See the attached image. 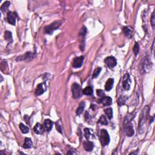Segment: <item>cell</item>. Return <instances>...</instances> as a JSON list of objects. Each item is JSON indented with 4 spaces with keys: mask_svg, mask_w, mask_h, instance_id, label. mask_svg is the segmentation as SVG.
Masks as SVG:
<instances>
[{
    "mask_svg": "<svg viewBox=\"0 0 155 155\" xmlns=\"http://www.w3.org/2000/svg\"><path fill=\"white\" fill-rule=\"evenodd\" d=\"M4 38L7 41L9 42L10 43H12L13 39H12V32L10 31H6L4 33Z\"/></svg>",
    "mask_w": 155,
    "mask_h": 155,
    "instance_id": "obj_21",
    "label": "cell"
},
{
    "mask_svg": "<svg viewBox=\"0 0 155 155\" xmlns=\"http://www.w3.org/2000/svg\"><path fill=\"white\" fill-rule=\"evenodd\" d=\"M151 68V61H150L148 57L144 58L142 61L141 65V72L142 73H147L150 71Z\"/></svg>",
    "mask_w": 155,
    "mask_h": 155,
    "instance_id": "obj_4",
    "label": "cell"
},
{
    "mask_svg": "<svg viewBox=\"0 0 155 155\" xmlns=\"http://www.w3.org/2000/svg\"><path fill=\"white\" fill-rule=\"evenodd\" d=\"M98 122L101 124H102V125H108L107 118H106V117L104 116V115H101V116H100Z\"/></svg>",
    "mask_w": 155,
    "mask_h": 155,
    "instance_id": "obj_27",
    "label": "cell"
},
{
    "mask_svg": "<svg viewBox=\"0 0 155 155\" xmlns=\"http://www.w3.org/2000/svg\"><path fill=\"white\" fill-rule=\"evenodd\" d=\"M124 132H125V135H127V136L131 137L133 136V135H134L135 131L131 122H124Z\"/></svg>",
    "mask_w": 155,
    "mask_h": 155,
    "instance_id": "obj_6",
    "label": "cell"
},
{
    "mask_svg": "<svg viewBox=\"0 0 155 155\" xmlns=\"http://www.w3.org/2000/svg\"><path fill=\"white\" fill-rule=\"evenodd\" d=\"M67 154H77V153L76 152H75V150H70L69 151H68L67 152Z\"/></svg>",
    "mask_w": 155,
    "mask_h": 155,
    "instance_id": "obj_36",
    "label": "cell"
},
{
    "mask_svg": "<svg viewBox=\"0 0 155 155\" xmlns=\"http://www.w3.org/2000/svg\"><path fill=\"white\" fill-rule=\"evenodd\" d=\"M56 127H57L58 131H59L60 133H62V129H61L60 125L59 124V121H58L56 122Z\"/></svg>",
    "mask_w": 155,
    "mask_h": 155,
    "instance_id": "obj_35",
    "label": "cell"
},
{
    "mask_svg": "<svg viewBox=\"0 0 155 155\" xmlns=\"http://www.w3.org/2000/svg\"><path fill=\"white\" fill-rule=\"evenodd\" d=\"M53 122L50 119H47L44 121V126L45 130L47 131H50L52 129V127H53Z\"/></svg>",
    "mask_w": 155,
    "mask_h": 155,
    "instance_id": "obj_15",
    "label": "cell"
},
{
    "mask_svg": "<svg viewBox=\"0 0 155 155\" xmlns=\"http://www.w3.org/2000/svg\"><path fill=\"white\" fill-rule=\"evenodd\" d=\"M151 26H152L153 29H154V25H155V17H154V11L152 13V16H151Z\"/></svg>",
    "mask_w": 155,
    "mask_h": 155,
    "instance_id": "obj_32",
    "label": "cell"
},
{
    "mask_svg": "<svg viewBox=\"0 0 155 155\" xmlns=\"http://www.w3.org/2000/svg\"><path fill=\"white\" fill-rule=\"evenodd\" d=\"M32 139L30 138H26L24 140V143L23 145V148H24L25 149H30L32 147Z\"/></svg>",
    "mask_w": 155,
    "mask_h": 155,
    "instance_id": "obj_19",
    "label": "cell"
},
{
    "mask_svg": "<svg viewBox=\"0 0 155 155\" xmlns=\"http://www.w3.org/2000/svg\"><path fill=\"white\" fill-rule=\"evenodd\" d=\"M84 149L87 151H92L94 147V144L92 142L89 141V140H86L84 142Z\"/></svg>",
    "mask_w": 155,
    "mask_h": 155,
    "instance_id": "obj_16",
    "label": "cell"
},
{
    "mask_svg": "<svg viewBox=\"0 0 155 155\" xmlns=\"http://www.w3.org/2000/svg\"><path fill=\"white\" fill-rule=\"evenodd\" d=\"M17 13L15 12L9 11L7 15V19L9 23H10V24L15 26L16 24V19H17Z\"/></svg>",
    "mask_w": 155,
    "mask_h": 155,
    "instance_id": "obj_11",
    "label": "cell"
},
{
    "mask_svg": "<svg viewBox=\"0 0 155 155\" xmlns=\"http://www.w3.org/2000/svg\"><path fill=\"white\" fill-rule=\"evenodd\" d=\"M98 103L104 106H109L112 104V99L109 96H104L98 100Z\"/></svg>",
    "mask_w": 155,
    "mask_h": 155,
    "instance_id": "obj_13",
    "label": "cell"
},
{
    "mask_svg": "<svg viewBox=\"0 0 155 155\" xmlns=\"http://www.w3.org/2000/svg\"><path fill=\"white\" fill-rule=\"evenodd\" d=\"M127 96H120L118 100V105L119 106L124 105V104H125V102H126V101H127Z\"/></svg>",
    "mask_w": 155,
    "mask_h": 155,
    "instance_id": "obj_26",
    "label": "cell"
},
{
    "mask_svg": "<svg viewBox=\"0 0 155 155\" xmlns=\"http://www.w3.org/2000/svg\"><path fill=\"white\" fill-rule=\"evenodd\" d=\"M114 84V80L113 78H109L106 82L105 85V90L106 91H110L113 88Z\"/></svg>",
    "mask_w": 155,
    "mask_h": 155,
    "instance_id": "obj_17",
    "label": "cell"
},
{
    "mask_svg": "<svg viewBox=\"0 0 155 155\" xmlns=\"http://www.w3.org/2000/svg\"><path fill=\"white\" fill-rule=\"evenodd\" d=\"M153 121H154V116H153V118H152V119H151V121L150 122V123H152V122H153Z\"/></svg>",
    "mask_w": 155,
    "mask_h": 155,
    "instance_id": "obj_37",
    "label": "cell"
},
{
    "mask_svg": "<svg viewBox=\"0 0 155 155\" xmlns=\"http://www.w3.org/2000/svg\"><path fill=\"white\" fill-rule=\"evenodd\" d=\"M10 1H5V2L2 4V6H1V12H3V13H4V12H6L7 10H8V9L10 6Z\"/></svg>",
    "mask_w": 155,
    "mask_h": 155,
    "instance_id": "obj_22",
    "label": "cell"
},
{
    "mask_svg": "<svg viewBox=\"0 0 155 155\" xmlns=\"http://www.w3.org/2000/svg\"><path fill=\"white\" fill-rule=\"evenodd\" d=\"M33 131L38 135H42L44 133L45 129L44 126L39 123H37L33 128Z\"/></svg>",
    "mask_w": 155,
    "mask_h": 155,
    "instance_id": "obj_14",
    "label": "cell"
},
{
    "mask_svg": "<svg viewBox=\"0 0 155 155\" xmlns=\"http://www.w3.org/2000/svg\"><path fill=\"white\" fill-rule=\"evenodd\" d=\"M84 59V57L83 56L75 58L73 60V62H72V66H73V67L75 68L81 67L82 66V64H83Z\"/></svg>",
    "mask_w": 155,
    "mask_h": 155,
    "instance_id": "obj_9",
    "label": "cell"
},
{
    "mask_svg": "<svg viewBox=\"0 0 155 155\" xmlns=\"http://www.w3.org/2000/svg\"><path fill=\"white\" fill-rule=\"evenodd\" d=\"M104 112H105V115H107V118L109 119H111L113 118V110L111 108H107L104 110Z\"/></svg>",
    "mask_w": 155,
    "mask_h": 155,
    "instance_id": "obj_25",
    "label": "cell"
},
{
    "mask_svg": "<svg viewBox=\"0 0 155 155\" xmlns=\"http://www.w3.org/2000/svg\"><path fill=\"white\" fill-rule=\"evenodd\" d=\"M62 24V21H55L48 26H46L44 29L45 33L48 35H52L55 30H57Z\"/></svg>",
    "mask_w": 155,
    "mask_h": 155,
    "instance_id": "obj_2",
    "label": "cell"
},
{
    "mask_svg": "<svg viewBox=\"0 0 155 155\" xmlns=\"http://www.w3.org/2000/svg\"><path fill=\"white\" fill-rule=\"evenodd\" d=\"M86 107V103L85 102L82 101L79 105V107H78V109H76V115L80 116V115L82 113V111H84V109H85Z\"/></svg>",
    "mask_w": 155,
    "mask_h": 155,
    "instance_id": "obj_20",
    "label": "cell"
},
{
    "mask_svg": "<svg viewBox=\"0 0 155 155\" xmlns=\"http://www.w3.org/2000/svg\"><path fill=\"white\" fill-rule=\"evenodd\" d=\"M96 94L99 97H101V98H102V97L105 96V93H104V91L102 90H100V89L97 90Z\"/></svg>",
    "mask_w": 155,
    "mask_h": 155,
    "instance_id": "obj_31",
    "label": "cell"
},
{
    "mask_svg": "<svg viewBox=\"0 0 155 155\" xmlns=\"http://www.w3.org/2000/svg\"><path fill=\"white\" fill-rule=\"evenodd\" d=\"M84 136H85V138L87 139V140H89L90 139V136L91 135L90 131V129H88V128H86L84 130Z\"/></svg>",
    "mask_w": 155,
    "mask_h": 155,
    "instance_id": "obj_30",
    "label": "cell"
},
{
    "mask_svg": "<svg viewBox=\"0 0 155 155\" xmlns=\"http://www.w3.org/2000/svg\"><path fill=\"white\" fill-rule=\"evenodd\" d=\"M102 70V68L101 67H98L96 68V69L94 70V72H93V76H92V78H96L98 76V75H100V72H101Z\"/></svg>",
    "mask_w": 155,
    "mask_h": 155,
    "instance_id": "obj_29",
    "label": "cell"
},
{
    "mask_svg": "<svg viewBox=\"0 0 155 155\" xmlns=\"http://www.w3.org/2000/svg\"><path fill=\"white\" fill-rule=\"evenodd\" d=\"M104 62L105 64L109 67V68H113L117 65V61L116 58L113 57H108L104 59Z\"/></svg>",
    "mask_w": 155,
    "mask_h": 155,
    "instance_id": "obj_10",
    "label": "cell"
},
{
    "mask_svg": "<svg viewBox=\"0 0 155 155\" xmlns=\"http://www.w3.org/2000/svg\"><path fill=\"white\" fill-rule=\"evenodd\" d=\"M133 52H134L135 56H137L138 55L139 52V45L138 43H137V42L135 43L134 46H133Z\"/></svg>",
    "mask_w": 155,
    "mask_h": 155,
    "instance_id": "obj_28",
    "label": "cell"
},
{
    "mask_svg": "<svg viewBox=\"0 0 155 155\" xmlns=\"http://www.w3.org/2000/svg\"><path fill=\"white\" fill-rule=\"evenodd\" d=\"M34 54L31 52H27L26 53H24V55H20L19 57H18L16 59V60L17 61H26V60H31L34 58Z\"/></svg>",
    "mask_w": 155,
    "mask_h": 155,
    "instance_id": "obj_8",
    "label": "cell"
},
{
    "mask_svg": "<svg viewBox=\"0 0 155 155\" xmlns=\"http://www.w3.org/2000/svg\"><path fill=\"white\" fill-rule=\"evenodd\" d=\"M19 127L21 132L24 133V134H26V133H28L29 132V128L27 127V126L25 125L24 124H23V123H21L19 124Z\"/></svg>",
    "mask_w": 155,
    "mask_h": 155,
    "instance_id": "obj_24",
    "label": "cell"
},
{
    "mask_svg": "<svg viewBox=\"0 0 155 155\" xmlns=\"http://www.w3.org/2000/svg\"><path fill=\"white\" fill-rule=\"evenodd\" d=\"M122 31H123V33H124V35H125L127 37L130 38L131 37L132 32H133L131 28L129 27L128 26H125L122 28Z\"/></svg>",
    "mask_w": 155,
    "mask_h": 155,
    "instance_id": "obj_18",
    "label": "cell"
},
{
    "mask_svg": "<svg viewBox=\"0 0 155 155\" xmlns=\"http://www.w3.org/2000/svg\"><path fill=\"white\" fill-rule=\"evenodd\" d=\"M150 109L149 106L146 105L145 107L141 111V113L140 115L139 120V129L142 127V125L145 123V121H147L148 118V116H149Z\"/></svg>",
    "mask_w": 155,
    "mask_h": 155,
    "instance_id": "obj_1",
    "label": "cell"
},
{
    "mask_svg": "<svg viewBox=\"0 0 155 155\" xmlns=\"http://www.w3.org/2000/svg\"><path fill=\"white\" fill-rule=\"evenodd\" d=\"M72 92L73 98H80L81 96V89L80 86L76 82L73 83L72 86Z\"/></svg>",
    "mask_w": 155,
    "mask_h": 155,
    "instance_id": "obj_5",
    "label": "cell"
},
{
    "mask_svg": "<svg viewBox=\"0 0 155 155\" xmlns=\"http://www.w3.org/2000/svg\"><path fill=\"white\" fill-rule=\"evenodd\" d=\"M100 141L103 147L109 144L110 136L108 131L105 129H102L101 130Z\"/></svg>",
    "mask_w": 155,
    "mask_h": 155,
    "instance_id": "obj_3",
    "label": "cell"
},
{
    "mask_svg": "<svg viewBox=\"0 0 155 155\" xmlns=\"http://www.w3.org/2000/svg\"><path fill=\"white\" fill-rule=\"evenodd\" d=\"M46 90V84L44 83H41L38 84L37 86V88L35 89V94L37 95V96H39V95H43L45 91Z\"/></svg>",
    "mask_w": 155,
    "mask_h": 155,
    "instance_id": "obj_12",
    "label": "cell"
},
{
    "mask_svg": "<svg viewBox=\"0 0 155 155\" xmlns=\"http://www.w3.org/2000/svg\"><path fill=\"white\" fill-rule=\"evenodd\" d=\"M87 33V29H86V27H83L81 29V31L80 32V35H81L82 37H84Z\"/></svg>",
    "mask_w": 155,
    "mask_h": 155,
    "instance_id": "obj_33",
    "label": "cell"
},
{
    "mask_svg": "<svg viewBox=\"0 0 155 155\" xmlns=\"http://www.w3.org/2000/svg\"><path fill=\"white\" fill-rule=\"evenodd\" d=\"M8 68V64H7L6 61H3V62H1V71H3V68Z\"/></svg>",
    "mask_w": 155,
    "mask_h": 155,
    "instance_id": "obj_34",
    "label": "cell"
},
{
    "mask_svg": "<svg viewBox=\"0 0 155 155\" xmlns=\"http://www.w3.org/2000/svg\"><path fill=\"white\" fill-rule=\"evenodd\" d=\"M131 85V80L130 77L129 73H126L124 75L123 78H122V87L126 90H129L130 89Z\"/></svg>",
    "mask_w": 155,
    "mask_h": 155,
    "instance_id": "obj_7",
    "label": "cell"
},
{
    "mask_svg": "<svg viewBox=\"0 0 155 155\" xmlns=\"http://www.w3.org/2000/svg\"><path fill=\"white\" fill-rule=\"evenodd\" d=\"M93 88L90 87V86H89V87H86L85 89H83L82 90V93L85 95H91L93 94Z\"/></svg>",
    "mask_w": 155,
    "mask_h": 155,
    "instance_id": "obj_23",
    "label": "cell"
}]
</instances>
